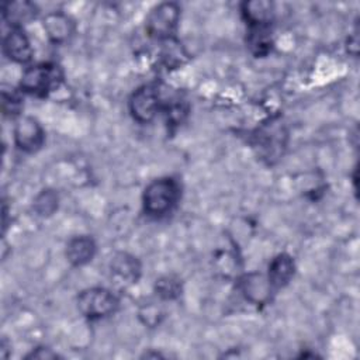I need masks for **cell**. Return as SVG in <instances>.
<instances>
[{"mask_svg":"<svg viewBox=\"0 0 360 360\" xmlns=\"http://www.w3.org/2000/svg\"><path fill=\"white\" fill-rule=\"evenodd\" d=\"M181 195V187L173 177H160L152 180L143 190V211L153 218L167 215L174 210Z\"/></svg>","mask_w":360,"mask_h":360,"instance_id":"1","label":"cell"},{"mask_svg":"<svg viewBox=\"0 0 360 360\" xmlns=\"http://www.w3.org/2000/svg\"><path fill=\"white\" fill-rule=\"evenodd\" d=\"M288 132L283 122L278 120H270L266 124H262L252 136V145L257 156L266 163L273 165L277 162L287 146Z\"/></svg>","mask_w":360,"mask_h":360,"instance_id":"2","label":"cell"},{"mask_svg":"<svg viewBox=\"0 0 360 360\" xmlns=\"http://www.w3.org/2000/svg\"><path fill=\"white\" fill-rule=\"evenodd\" d=\"M62 79L63 73L56 63H37L22 72L20 90L35 97H45L56 90Z\"/></svg>","mask_w":360,"mask_h":360,"instance_id":"3","label":"cell"},{"mask_svg":"<svg viewBox=\"0 0 360 360\" xmlns=\"http://www.w3.org/2000/svg\"><path fill=\"white\" fill-rule=\"evenodd\" d=\"M120 301L108 288L91 287L77 295V308L89 319H101L112 315L118 309Z\"/></svg>","mask_w":360,"mask_h":360,"instance_id":"4","label":"cell"},{"mask_svg":"<svg viewBox=\"0 0 360 360\" xmlns=\"http://www.w3.org/2000/svg\"><path fill=\"white\" fill-rule=\"evenodd\" d=\"M180 20V6L166 1L155 6L146 17L145 30L150 38L167 41L174 37Z\"/></svg>","mask_w":360,"mask_h":360,"instance_id":"5","label":"cell"},{"mask_svg":"<svg viewBox=\"0 0 360 360\" xmlns=\"http://www.w3.org/2000/svg\"><path fill=\"white\" fill-rule=\"evenodd\" d=\"M163 100L156 84H143L129 97L128 108L132 118L141 124L150 122L162 111Z\"/></svg>","mask_w":360,"mask_h":360,"instance_id":"6","label":"cell"},{"mask_svg":"<svg viewBox=\"0 0 360 360\" xmlns=\"http://www.w3.org/2000/svg\"><path fill=\"white\" fill-rule=\"evenodd\" d=\"M45 142V132L41 124L30 115H20L14 124V143L25 152L34 153L42 148Z\"/></svg>","mask_w":360,"mask_h":360,"instance_id":"7","label":"cell"},{"mask_svg":"<svg viewBox=\"0 0 360 360\" xmlns=\"http://www.w3.org/2000/svg\"><path fill=\"white\" fill-rule=\"evenodd\" d=\"M3 52L17 63H28L32 59L31 42L22 27H10V31L3 37Z\"/></svg>","mask_w":360,"mask_h":360,"instance_id":"8","label":"cell"},{"mask_svg":"<svg viewBox=\"0 0 360 360\" xmlns=\"http://www.w3.org/2000/svg\"><path fill=\"white\" fill-rule=\"evenodd\" d=\"M110 270L112 277L118 280V283L129 285L135 284L139 280L142 266L134 255L127 252H118L110 262Z\"/></svg>","mask_w":360,"mask_h":360,"instance_id":"9","label":"cell"},{"mask_svg":"<svg viewBox=\"0 0 360 360\" xmlns=\"http://www.w3.org/2000/svg\"><path fill=\"white\" fill-rule=\"evenodd\" d=\"M239 288L243 297L255 305L266 304L270 300V294L273 291L267 276H263L260 273L245 274L239 280Z\"/></svg>","mask_w":360,"mask_h":360,"instance_id":"10","label":"cell"},{"mask_svg":"<svg viewBox=\"0 0 360 360\" xmlns=\"http://www.w3.org/2000/svg\"><path fill=\"white\" fill-rule=\"evenodd\" d=\"M44 30L52 44H63L73 35L75 22L68 14L52 11L44 18Z\"/></svg>","mask_w":360,"mask_h":360,"instance_id":"11","label":"cell"},{"mask_svg":"<svg viewBox=\"0 0 360 360\" xmlns=\"http://www.w3.org/2000/svg\"><path fill=\"white\" fill-rule=\"evenodd\" d=\"M295 273L294 259L287 253H278L271 259L267 267V280L273 290L285 287Z\"/></svg>","mask_w":360,"mask_h":360,"instance_id":"12","label":"cell"},{"mask_svg":"<svg viewBox=\"0 0 360 360\" xmlns=\"http://www.w3.org/2000/svg\"><path fill=\"white\" fill-rule=\"evenodd\" d=\"M240 14L248 27L271 25L274 18V4L267 0H250L240 4Z\"/></svg>","mask_w":360,"mask_h":360,"instance_id":"13","label":"cell"},{"mask_svg":"<svg viewBox=\"0 0 360 360\" xmlns=\"http://www.w3.org/2000/svg\"><path fill=\"white\" fill-rule=\"evenodd\" d=\"M96 249L97 246L91 236H75L66 245V259L73 266H84L93 260Z\"/></svg>","mask_w":360,"mask_h":360,"instance_id":"14","label":"cell"},{"mask_svg":"<svg viewBox=\"0 0 360 360\" xmlns=\"http://www.w3.org/2000/svg\"><path fill=\"white\" fill-rule=\"evenodd\" d=\"M246 44L256 58L267 56L273 49V28L271 25L248 27Z\"/></svg>","mask_w":360,"mask_h":360,"instance_id":"15","label":"cell"},{"mask_svg":"<svg viewBox=\"0 0 360 360\" xmlns=\"http://www.w3.org/2000/svg\"><path fill=\"white\" fill-rule=\"evenodd\" d=\"M3 20L10 27H22L37 15L35 4L30 1H6L1 7Z\"/></svg>","mask_w":360,"mask_h":360,"instance_id":"16","label":"cell"},{"mask_svg":"<svg viewBox=\"0 0 360 360\" xmlns=\"http://www.w3.org/2000/svg\"><path fill=\"white\" fill-rule=\"evenodd\" d=\"M59 204V197L58 194L51 190H42L35 198H34V211L39 217H49L58 210Z\"/></svg>","mask_w":360,"mask_h":360,"instance_id":"17","label":"cell"},{"mask_svg":"<svg viewBox=\"0 0 360 360\" xmlns=\"http://www.w3.org/2000/svg\"><path fill=\"white\" fill-rule=\"evenodd\" d=\"M155 291L162 300H176L181 294V283L174 276H163L156 280Z\"/></svg>","mask_w":360,"mask_h":360,"instance_id":"18","label":"cell"},{"mask_svg":"<svg viewBox=\"0 0 360 360\" xmlns=\"http://www.w3.org/2000/svg\"><path fill=\"white\" fill-rule=\"evenodd\" d=\"M162 111H165L167 125H180L188 114V105L183 100H172L163 104Z\"/></svg>","mask_w":360,"mask_h":360,"instance_id":"19","label":"cell"},{"mask_svg":"<svg viewBox=\"0 0 360 360\" xmlns=\"http://www.w3.org/2000/svg\"><path fill=\"white\" fill-rule=\"evenodd\" d=\"M1 105H3V112L4 115L8 117H20L21 110H22V98L17 91H6L3 90L1 93Z\"/></svg>","mask_w":360,"mask_h":360,"instance_id":"20","label":"cell"},{"mask_svg":"<svg viewBox=\"0 0 360 360\" xmlns=\"http://www.w3.org/2000/svg\"><path fill=\"white\" fill-rule=\"evenodd\" d=\"M58 354L55 352H52L48 347H38L34 352H31L30 354H27V359H56Z\"/></svg>","mask_w":360,"mask_h":360,"instance_id":"21","label":"cell"}]
</instances>
